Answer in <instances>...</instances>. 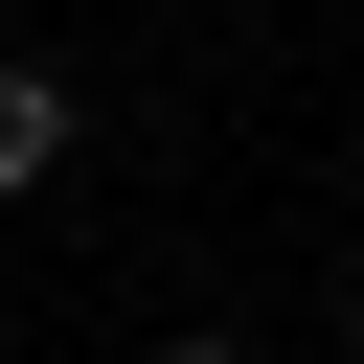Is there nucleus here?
I'll list each match as a JSON object with an SVG mask.
<instances>
[{
	"mask_svg": "<svg viewBox=\"0 0 364 364\" xmlns=\"http://www.w3.org/2000/svg\"><path fill=\"white\" fill-rule=\"evenodd\" d=\"M23 182H68V68L0 46V205H23Z\"/></svg>",
	"mask_w": 364,
	"mask_h": 364,
	"instance_id": "nucleus-1",
	"label": "nucleus"
},
{
	"mask_svg": "<svg viewBox=\"0 0 364 364\" xmlns=\"http://www.w3.org/2000/svg\"><path fill=\"white\" fill-rule=\"evenodd\" d=\"M159 364H250V341H159Z\"/></svg>",
	"mask_w": 364,
	"mask_h": 364,
	"instance_id": "nucleus-2",
	"label": "nucleus"
}]
</instances>
